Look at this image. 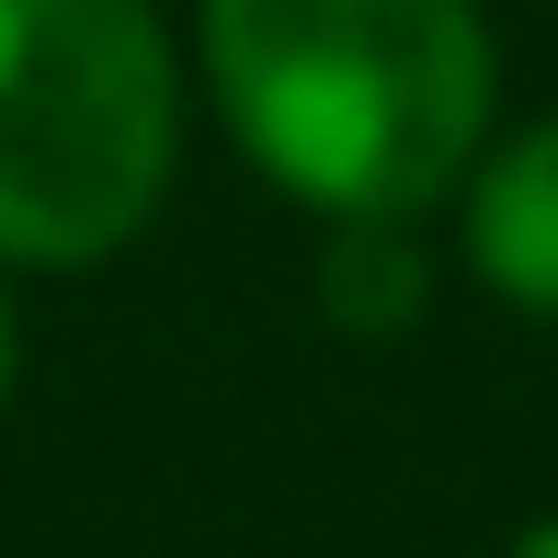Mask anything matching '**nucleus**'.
<instances>
[{
    "mask_svg": "<svg viewBox=\"0 0 558 558\" xmlns=\"http://www.w3.org/2000/svg\"><path fill=\"white\" fill-rule=\"evenodd\" d=\"M206 92L228 137L319 217H422L490 148L478 0H206Z\"/></svg>",
    "mask_w": 558,
    "mask_h": 558,
    "instance_id": "obj_1",
    "label": "nucleus"
},
{
    "mask_svg": "<svg viewBox=\"0 0 558 558\" xmlns=\"http://www.w3.org/2000/svg\"><path fill=\"white\" fill-rule=\"evenodd\" d=\"M183 160V69L148 0H0V263L125 251Z\"/></svg>",
    "mask_w": 558,
    "mask_h": 558,
    "instance_id": "obj_2",
    "label": "nucleus"
},
{
    "mask_svg": "<svg viewBox=\"0 0 558 558\" xmlns=\"http://www.w3.org/2000/svg\"><path fill=\"white\" fill-rule=\"evenodd\" d=\"M468 263L524 319H558V114L468 171Z\"/></svg>",
    "mask_w": 558,
    "mask_h": 558,
    "instance_id": "obj_3",
    "label": "nucleus"
},
{
    "mask_svg": "<svg viewBox=\"0 0 558 558\" xmlns=\"http://www.w3.org/2000/svg\"><path fill=\"white\" fill-rule=\"evenodd\" d=\"M411 217H342V251H331V308L353 331H388V319L422 308V263L399 240Z\"/></svg>",
    "mask_w": 558,
    "mask_h": 558,
    "instance_id": "obj_4",
    "label": "nucleus"
},
{
    "mask_svg": "<svg viewBox=\"0 0 558 558\" xmlns=\"http://www.w3.org/2000/svg\"><path fill=\"white\" fill-rule=\"evenodd\" d=\"M12 365H23V331H12V286H0V411H12Z\"/></svg>",
    "mask_w": 558,
    "mask_h": 558,
    "instance_id": "obj_5",
    "label": "nucleus"
},
{
    "mask_svg": "<svg viewBox=\"0 0 558 558\" xmlns=\"http://www.w3.org/2000/svg\"><path fill=\"white\" fill-rule=\"evenodd\" d=\"M501 558H558V524H536V536H524V547H501Z\"/></svg>",
    "mask_w": 558,
    "mask_h": 558,
    "instance_id": "obj_6",
    "label": "nucleus"
}]
</instances>
